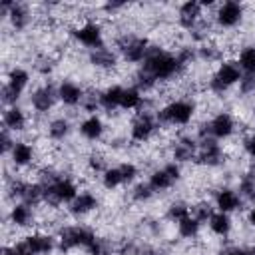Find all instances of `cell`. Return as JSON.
Returning a JSON list of instances; mask_svg holds the SVG:
<instances>
[{
  "label": "cell",
  "instance_id": "9",
  "mask_svg": "<svg viewBox=\"0 0 255 255\" xmlns=\"http://www.w3.org/2000/svg\"><path fill=\"white\" fill-rule=\"evenodd\" d=\"M149 48H151V44L143 36H126L118 44V50H120L122 60L128 62V64H139V66L145 60Z\"/></svg>",
  "mask_w": 255,
  "mask_h": 255
},
{
  "label": "cell",
  "instance_id": "3",
  "mask_svg": "<svg viewBox=\"0 0 255 255\" xmlns=\"http://www.w3.org/2000/svg\"><path fill=\"white\" fill-rule=\"evenodd\" d=\"M40 183L44 187V203H48L52 207L70 205L80 193L78 183L72 177L60 175V173H50Z\"/></svg>",
  "mask_w": 255,
  "mask_h": 255
},
{
  "label": "cell",
  "instance_id": "1",
  "mask_svg": "<svg viewBox=\"0 0 255 255\" xmlns=\"http://www.w3.org/2000/svg\"><path fill=\"white\" fill-rule=\"evenodd\" d=\"M183 70L185 66L179 62L175 52H169L161 46H151L135 74V88L141 92L151 90L159 82H169L177 78Z\"/></svg>",
  "mask_w": 255,
  "mask_h": 255
},
{
  "label": "cell",
  "instance_id": "18",
  "mask_svg": "<svg viewBox=\"0 0 255 255\" xmlns=\"http://www.w3.org/2000/svg\"><path fill=\"white\" fill-rule=\"evenodd\" d=\"M213 205L217 211H223V213H235L237 209H241L243 205V197L237 189L233 187H219L213 195Z\"/></svg>",
  "mask_w": 255,
  "mask_h": 255
},
{
  "label": "cell",
  "instance_id": "2",
  "mask_svg": "<svg viewBox=\"0 0 255 255\" xmlns=\"http://www.w3.org/2000/svg\"><path fill=\"white\" fill-rule=\"evenodd\" d=\"M56 245L60 253H68L74 249H86L88 255H98L106 247L96 235V231L86 225H64L56 235Z\"/></svg>",
  "mask_w": 255,
  "mask_h": 255
},
{
  "label": "cell",
  "instance_id": "37",
  "mask_svg": "<svg viewBox=\"0 0 255 255\" xmlns=\"http://www.w3.org/2000/svg\"><path fill=\"white\" fill-rule=\"evenodd\" d=\"M241 94H255V74H243L239 82Z\"/></svg>",
  "mask_w": 255,
  "mask_h": 255
},
{
  "label": "cell",
  "instance_id": "34",
  "mask_svg": "<svg viewBox=\"0 0 255 255\" xmlns=\"http://www.w3.org/2000/svg\"><path fill=\"white\" fill-rule=\"evenodd\" d=\"M187 215H191V207H189L187 203H183V201H173V203L167 207V219L173 221V223L185 219Z\"/></svg>",
  "mask_w": 255,
  "mask_h": 255
},
{
  "label": "cell",
  "instance_id": "38",
  "mask_svg": "<svg viewBox=\"0 0 255 255\" xmlns=\"http://www.w3.org/2000/svg\"><path fill=\"white\" fill-rule=\"evenodd\" d=\"M4 255H32L28 249H26V245H24V241L20 239V241H14L12 245H4V251H2Z\"/></svg>",
  "mask_w": 255,
  "mask_h": 255
},
{
  "label": "cell",
  "instance_id": "7",
  "mask_svg": "<svg viewBox=\"0 0 255 255\" xmlns=\"http://www.w3.org/2000/svg\"><path fill=\"white\" fill-rule=\"evenodd\" d=\"M235 118L229 112H219L215 114L199 131V137H211V139H227L235 133Z\"/></svg>",
  "mask_w": 255,
  "mask_h": 255
},
{
  "label": "cell",
  "instance_id": "44",
  "mask_svg": "<svg viewBox=\"0 0 255 255\" xmlns=\"http://www.w3.org/2000/svg\"><path fill=\"white\" fill-rule=\"evenodd\" d=\"M98 255H112V253H110V251H108V247H104V249H102V251H100V253H98Z\"/></svg>",
  "mask_w": 255,
  "mask_h": 255
},
{
  "label": "cell",
  "instance_id": "6",
  "mask_svg": "<svg viewBox=\"0 0 255 255\" xmlns=\"http://www.w3.org/2000/svg\"><path fill=\"white\" fill-rule=\"evenodd\" d=\"M241 76H243V72L239 70V66H237L235 60H223V62L215 68V72L211 74L209 90H211L213 94H225V92L231 90L233 86H239Z\"/></svg>",
  "mask_w": 255,
  "mask_h": 255
},
{
  "label": "cell",
  "instance_id": "22",
  "mask_svg": "<svg viewBox=\"0 0 255 255\" xmlns=\"http://www.w3.org/2000/svg\"><path fill=\"white\" fill-rule=\"evenodd\" d=\"M26 126H28L26 110H22L18 104L4 108V112H2V128H6L12 133H18V131H24Z\"/></svg>",
  "mask_w": 255,
  "mask_h": 255
},
{
  "label": "cell",
  "instance_id": "11",
  "mask_svg": "<svg viewBox=\"0 0 255 255\" xmlns=\"http://www.w3.org/2000/svg\"><path fill=\"white\" fill-rule=\"evenodd\" d=\"M243 16H245V6L241 2L227 0V2L217 4L215 14H213V20H215V24L219 28L231 30V28H237L243 22Z\"/></svg>",
  "mask_w": 255,
  "mask_h": 255
},
{
  "label": "cell",
  "instance_id": "21",
  "mask_svg": "<svg viewBox=\"0 0 255 255\" xmlns=\"http://www.w3.org/2000/svg\"><path fill=\"white\" fill-rule=\"evenodd\" d=\"M78 131L86 141H100L104 137L106 124L98 114H90L78 124Z\"/></svg>",
  "mask_w": 255,
  "mask_h": 255
},
{
  "label": "cell",
  "instance_id": "45",
  "mask_svg": "<svg viewBox=\"0 0 255 255\" xmlns=\"http://www.w3.org/2000/svg\"><path fill=\"white\" fill-rule=\"evenodd\" d=\"M249 255H255V245H253V247H249Z\"/></svg>",
  "mask_w": 255,
  "mask_h": 255
},
{
  "label": "cell",
  "instance_id": "4",
  "mask_svg": "<svg viewBox=\"0 0 255 255\" xmlns=\"http://www.w3.org/2000/svg\"><path fill=\"white\" fill-rule=\"evenodd\" d=\"M155 116H157V122L163 126H187L195 116V102L185 98L171 100Z\"/></svg>",
  "mask_w": 255,
  "mask_h": 255
},
{
  "label": "cell",
  "instance_id": "43",
  "mask_svg": "<svg viewBox=\"0 0 255 255\" xmlns=\"http://www.w3.org/2000/svg\"><path fill=\"white\" fill-rule=\"evenodd\" d=\"M247 223H249L251 227H255V201L251 203V207H249V211H247Z\"/></svg>",
  "mask_w": 255,
  "mask_h": 255
},
{
  "label": "cell",
  "instance_id": "17",
  "mask_svg": "<svg viewBox=\"0 0 255 255\" xmlns=\"http://www.w3.org/2000/svg\"><path fill=\"white\" fill-rule=\"evenodd\" d=\"M203 20V4L197 0H187L177 10V22L185 30H195Z\"/></svg>",
  "mask_w": 255,
  "mask_h": 255
},
{
  "label": "cell",
  "instance_id": "26",
  "mask_svg": "<svg viewBox=\"0 0 255 255\" xmlns=\"http://www.w3.org/2000/svg\"><path fill=\"white\" fill-rule=\"evenodd\" d=\"M197 141L191 139V137H179L175 143H173V149H171V155H173V161L177 163H183V161H191L195 159L197 155Z\"/></svg>",
  "mask_w": 255,
  "mask_h": 255
},
{
  "label": "cell",
  "instance_id": "35",
  "mask_svg": "<svg viewBox=\"0 0 255 255\" xmlns=\"http://www.w3.org/2000/svg\"><path fill=\"white\" fill-rule=\"evenodd\" d=\"M153 195H155V193H153V189L149 187V183H147V181H141V183H137V185L131 189V199H133V201H137V203L149 201Z\"/></svg>",
  "mask_w": 255,
  "mask_h": 255
},
{
  "label": "cell",
  "instance_id": "30",
  "mask_svg": "<svg viewBox=\"0 0 255 255\" xmlns=\"http://www.w3.org/2000/svg\"><path fill=\"white\" fill-rule=\"evenodd\" d=\"M46 131H48V137L52 141H64L70 135V131H72V124H70L68 118H54L48 124Z\"/></svg>",
  "mask_w": 255,
  "mask_h": 255
},
{
  "label": "cell",
  "instance_id": "25",
  "mask_svg": "<svg viewBox=\"0 0 255 255\" xmlns=\"http://www.w3.org/2000/svg\"><path fill=\"white\" fill-rule=\"evenodd\" d=\"M124 88H126V86L112 84V86L104 88L102 92H98V104H100V108L106 110V112H116V110H120Z\"/></svg>",
  "mask_w": 255,
  "mask_h": 255
},
{
  "label": "cell",
  "instance_id": "12",
  "mask_svg": "<svg viewBox=\"0 0 255 255\" xmlns=\"http://www.w3.org/2000/svg\"><path fill=\"white\" fill-rule=\"evenodd\" d=\"M157 128H159L157 116H153L149 112H139L129 126V137H131V141L143 143V141L151 139V135L157 131Z\"/></svg>",
  "mask_w": 255,
  "mask_h": 255
},
{
  "label": "cell",
  "instance_id": "10",
  "mask_svg": "<svg viewBox=\"0 0 255 255\" xmlns=\"http://www.w3.org/2000/svg\"><path fill=\"white\" fill-rule=\"evenodd\" d=\"M179 179H181V163L169 161V163L153 169L147 177V183L153 189V193H161V191H167L169 187H173V183Z\"/></svg>",
  "mask_w": 255,
  "mask_h": 255
},
{
  "label": "cell",
  "instance_id": "5",
  "mask_svg": "<svg viewBox=\"0 0 255 255\" xmlns=\"http://www.w3.org/2000/svg\"><path fill=\"white\" fill-rule=\"evenodd\" d=\"M28 86H30V72L26 68H20V66L10 68L8 74H6L4 86H2V104H4V108L16 106L18 100L22 98V94L28 90Z\"/></svg>",
  "mask_w": 255,
  "mask_h": 255
},
{
  "label": "cell",
  "instance_id": "16",
  "mask_svg": "<svg viewBox=\"0 0 255 255\" xmlns=\"http://www.w3.org/2000/svg\"><path fill=\"white\" fill-rule=\"evenodd\" d=\"M22 241H24L26 249H28L32 255H50L52 251L58 249V245H56V237L50 235V233H44V231L28 233Z\"/></svg>",
  "mask_w": 255,
  "mask_h": 255
},
{
  "label": "cell",
  "instance_id": "39",
  "mask_svg": "<svg viewBox=\"0 0 255 255\" xmlns=\"http://www.w3.org/2000/svg\"><path fill=\"white\" fill-rule=\"evenodd\" d=\"M14 141H16V137L12 139V131H8L6 128H2V131H0V143H2V153H4V155L10 153Z\"/></svg>",
  "mask_w": 255,
  "mask_h": 255
},
{
  "label": "cell",
  "instance_id": "14",
  "mask_svg": "<svg viewBox=\"0 0 255 255\" xmlns=\"http://www.w3.org/2000/svg\"><path fill=\"white\" fill-rule=\"evenodd\" d=\"M28 102H30V106H32L34 112L48 114L56 106V102H58V86H54V84H42V86L34 88Z\"/></svg>",
  "mask_w": 255,
  "mask_h": 255
},
{
  "label": "cell",
  "instance_id": "36",
  "mask_svg": "<svg viewBox=\"0 0 255 255\" xmlns=\"http://www.w3.org/2000/svg\"><path fill=\"white\" fill-rule=\"evenodd\" d=\"M120 169H122V175H124L126 185L131 183V181L139 175V169H137V165H135L133 161H122V163H120Z\"/></svg>",
  "mask_w": 255,
  "mask_h": 255
},
{
  "label": "cell",
  "instance_id": "8",
  "mask_svg": "<svg viewBox=\"0 0 255 255\" xmlns=\"http://www.w3.org/2000/svg\"><path fill=\"white\" fill-rule=\"evenodd\" d=\"M72 36L78 44H82L84 48H88L90 52L94 50H100V48H106V38H104V30L98 22L94 20H86L82 22L80 26H76L72 30Z\"/></svg>",
  "mask_w": 255,
  "mask_h": 255
},
{
  "label": "cell",
  "instance_id": "13",
  "mask_svg": "<svg viewBox=\"0 0 255 255\" xmlns=\"http://www.w3.org/2000/svg\"><path fill=\"white\" fill-rule=\"evenodd\" d=\"M223 147L217 139L211 137H199V145H197V155L195 161L199 165H207V167H217L223 163Z\"/></svg>",
  "mask_w": 255,
  "mask_h": 255
},
{
  "label": "cell",
  "instance_id": "28",
  "mask_svg": "<svg viewBox=\"0 0 255 255\" xmlns=\"http://www.w3.org/2000/svg\"><path fill=\"white\" fill-rule=\"evenodd\" d=\"M143 108V94L141 90H137L135 86H126L124 88V94H122V104H120V110H126V112H141Z\"/></svg>",
  "mask_w": 255,
  "mask_h": 255
},
{
  "label": "cell",
  "instance_id": "29",
  "mask_svg": "<svg viewBox=\"0 0 255 255\" xmlns=\"http://www.w3.org/2000/svg\"><path fill=\"white\" fill-rule=\"evenodd\" d=\"M90 64H94L96 68L110 70L118 64V54L114 50H110L108 46L100 48V50H94V52H90Z\"/></svg>",
  "mask_w": 255,
  "mask_h": 255
},
{
  "label": "cell",
  "instance_id": "24",
  "mask_svg": "<svg viewBox=\"0 0 255 255\" xmlns=\"http://www.w3.org/2000/svg\"><path fill=\"white\" fill-rule=\"evenodd\" d=\"M98 205H100V201H98L96 193H92V191H80L78 197L68 205V209H70V213L74 217H84V215L92 213L94 209H98Z\"/></svg>",
  "mask_w": 255,
  "mask_h": 255
},
{
  "label": "cell",
  "instance_id": "27",
  "mask_svg": "<svg viewBox=\"0 0 255 255\" xmlns=\"http://www.w3.org/2000/svg\"><path fill=\"white\" fill-rule=\"evenodd\" d=\"M207 227L213 235L217 237H227L231 233V227H233V221H231V215L229 213H223V211H213L211 217L207 219Z\"/></svg>",
  "mask_w": 255,
  "mask_h": 255
},
{
  "label": "cell",
  "instance_id": "41",
  "mask_svg": "<svg viewBox=\"0 0 255 255\" xmlns=\"http://www.w3.org/2000/svg\"><path fill=\"white\" fill-rule=\"evenodd\" d=\"M219 255H249V249L245 247H239V245H229L225 249H221Z\"/></svg>",
  "mask_w": 255,
  "mask_h": 255
},
{
  "label": "cell",
  "instance_id": "15",
  "mask_svg": "<svg viewBox=\"0 0 255 255\" xmlns=\"http://www.w3.org/2000/svg\"><path fill=\"white\" fill-rule=\"evenodd\" d=\"M0 14L10 22L14 30H24L30 24V8L22 2H12V0H2L0 2Z\"/></svg>",
  "mask_w": 255,
  "mask_h": 255
},
{
  "label": "cell",
  "instance_id": "33",
  "mask_svg": "<svg viewBox=\"0 0 255 255\" xmlns=\"http://www.w3.org/2000/svg\"><path fill=\"white\" fill-rule=\"evenodd\" d=\"M100 177H102V185H104V189H108V191H112V189H118V187L126 185L120 165H110V167H108Z\"/></svg>",
  "mask_w": 255,
  "mask_h": 255
},
{
  "label": "cell",
  "instance_id": "19",
  "mask_svg": "<svg viewBox=\"0 0 255 255\" xmlns=\"http://www.w3.org/2000/svg\"><path fill=\"white\" fill-rule=\"evenodd\" d=\"M58 102H62L68 108H76L86 102V92L78 82L64 80L58 84Z\"/></svg>",
  "mask_w": 255,
  "mask_h": 255
},
{
  "label": "cell",
  "instance_id": "31",
  "mask_svg": "<svg viewBox=\"0 0 255 255\" xmlns=\"http://www.w3.org/2000/svg\"><path fill=\"white\" fill-rule=\"evenodd\" d=\"M175 225H177V235L183 237V239H195L199 235V231H201V221L193 213L187 215L185 219L177 221Z\"/></svg>",
  "mask_w": 255,
  "mask_h": 255
},
{
  "label": "cell",
  "instance_id": "23",
  "mask_svg": "<svg viewBox=\"0 0 255 255\" xmlns=\"http://www.w3.org/2000/svg\"><path fill=\"white\" fill-rule=\"evenodd\" d=\"M8 223L14 225L16 229L30 227L34 223V207L24 201H14L8 211Z\"/></svg>",
  "mask_w": 255,
  "mask_h": 255
},
{
  "label": "cell",
  "instance_id": "42",
  "mask_svg": "<svg viewBox=\"0 0 255 255\" xmlns=\"http://www.w3.org/2000/svg\"><path fill=\"white\" fill-rule=\"evenodd\" d=\"M131 255H157V251L151 247H139V249H133Z\"/></svg>",
  "mask_w": 255,
  "mask_h": 255
},
{
  "label": "cell",
  "instance_id": "40",
  "mask_svg": "<svg viewBox=\"0 0 255 255\" xmlns=\"http://www.w3.org/2000/svg\"><path fill=\"white\" fill-rule=\"evenodd\" d=\"M243 151L255 161V131L253 133H249L245 139H243Z\"/></svg>",
  "mask_w": 255,
  "mask_h": 255
},
{
  "label": "cell",
  "instance_id": "32",
  "mask_svg": "<svg viewBox=\"0 0 255 255\" xmlns=\"http://www.w3.org/2000/svg\"><path fill=\"white\" fill-rule=\"evenodd\" d=\"M237 66L243 74H255V44H247L237 54Z\"/></svg>",
  "mask_w": 255,
  "mask_h": 255
},
{
  "label": "cell",
  "instance_id": "20",
  "mask_svg": "<svg viewBox=\"0 0 255 255\" xmlns=\"http://www.w3.org/2000/svg\"><path fill=\"white\" fill-rule=\"evenodd\" d=\"M10 159V163L16 167V169H24L28 165L34 163V157H36V151H34V145H30L28 141L24 139H16L10 153L6 155Z\"/></svg>",
  "mask_w": 255,
  "mask_h": 255
}]
</instances>
